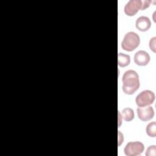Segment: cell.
I'll return each mask as SVG.
<instances>
[{
  "label": "cell",
  "instance_id": "cell-1",
  "mask_svg": "<svg viewBox=\"0 0 156 156\" xmlns=\"http://www.w3.org/2000/svg\"><path fill=\"white\" fill-rule=\"evenodd\" d=\"M122 91L125 94H133L140 87L139 76L134 70H127L124 72L122 78Z\"/></svg>",
  "mask_w": 156,
  "mask_h": 156
},
{
  "label": "cell",
  "instance_id": "cell-2",
  "mask_svg": "<svg viewBox=\"0 0 156 156\" xmlns=\"http://www.w3.org/2000/svg\"><path fill=\"white\" fill-rule=\"evenodd\" d=\"M140 43L139 35L134 32H129L124 35L121 42L122 48L126 51H132L135 50Z\"/></svg>",
  "mask_w": 156,
  "mask_h": 156
},
{
  "label": "cell",
  "instance_id": "cell-3",
  "mask_svg": "<svg viewBox=\"0 0 156 156\" xmlns=\"http://www.w3.org/2000/svg\"><path fill=\"white\" fill-rule=\"evenodd\" d=\"M155 94L153 91L146 90L140 93L135 98V102L138 107H144L152 104L155 100Z\"/></svg>",
  "mask_w": 156,
  "mask_h": 156
},
{
  "label": "cell",
  "instance_id": "cell-4",
  "mask_svg": "<svg viewBox=\"0 0 156 156\" xmlns=\"http://www.w3.org/2000/svg\"><path fill=\"white\" fill-rule=\"evenodd\" d=\"M144 150V144L140 141H130L126 145L124 152L127 156H135L143 153Z\"/></svg>",
  "mask_w": 156,
  "mask_h": 156
},
{
  "label": "cell",
  "instance_id": "cell-5",
  "mask_svg": "<svg viewBox=\"0 0 156 156\" xmlns=\"http://www.w3.org/2000/svg\"><path fill=\"white\" fill-rule=\"evenodd\" d=\"M139 10H143V0H130L124 6V12L127 16H134Z\"/></svg>",
  "mask_w": 156,
  "mask_h": 156
},
{
  "label": "cell",
  "instance_id": "cell-6",
  "mask_svg": "<svg viewBox=\"0 0 156 156\" xmlns=\"http://www.w3.org/2000/svg\"><path fill=\"white\" fill-rule=\"evenodd\" d=\"M139 119L143 121H147L153 118L154 110L151 106L139 107L136 109Z\"/></svg>",
  "mask_w": 156,
  "mask_h": 156
},
{
  "label": "cell",
  "instance_id": "cell-7",
  "mask_svg": "<svg viewBox=\"0 0 156 156\" xmlns=\"http://www.w3.org/2000/svg\"><path fill=\"white\" fill-rule=\"evenodd\" d=\"M134 62L139 66H146L150 61L149 54L145 51L140 50L134 55Z\"/></svg>",
  "mask_w": 156,
  "mask_h": 156
},
{
  "label": "cell",
  "instance_id": "cell-8",
  "mask_svg": "<svg viewBox=\"0 0 156 156\" xmlns=\"http://www.w3.org/2000/svg\"><path fill=\"white\" fill-rule=\"evenodd\" d=\"M151 20L146 16H141L138 17L135 21L136 28L142 32L147 31L151 27Z\"/></svg>",
  "mask_w": 156,
  "mask_h": 156
},
{
  "label": "cell",
  "instance_id": "cell-9",
  "mask_svg": "<svg viewBox=\"0 0 156 156\" xmlns=\"http://www.w3.org/2000/svg\"><path fill=\"white\" fill-rule=\"evenodd\" d=\"M130 57L128 54L119 52L118 55V64L121 67H125L129 65Z\"/></svg>",
  "mask_w": 156,
  "mask_h": 156
},
{
  "label": "cell",
  "instance_id": "cell-10",
  "mask_svg": "<svg viewBox=\"0 0 156 156\" xmlns=\"http://www.w3.org/2000/svg\"><path fill=\"white\" fill-rule=\"evenodd\" d=\"M121 115L126 121H130L134 118L133 110L129 107L124 108L122 111Z\"/></svg>",
  "mask_w": 156,
  "mask_h": 156
},
{
  "label": "cell",
  "instance_id": "cell-11",
  "mask_svg": "<svg viewBox=\"0 0 156 156\" xmlns=\"http://www.w3.org/2000/svg\"><path fill=\"white\" fill-rule=\"evenodd\" d=\"M146 133L151 137H155L156 136V122L152 121L149 123L146 128Z\"/></svg>",
  "mask_w": 156,
  "mask_h": 156
},
{
  "label": "cell",
  "instance_id": "cell-12",
  "mask_svg": "<svg viewBox=\"0 0 156 156\" xmlns=\"http://www.w3.org/2000/svg\"><path fill=\"white\" fill-rule=\"evenodd\" d=\"M145 154L147 156H155L156 146L155 145H152V146H149L146 150Z\"/></svg>",
  "mask_w": 156,
  "mask_h": 156
},
{
  "label": "cell",
  "instance_id": "cell-13",
  "mask_svg": "<svg viewBox=\"0 0 156 156\" xmlns=\"http://www.w3.org/2000/svg\"><path fill=\"white\" fill-rule=\"evenodd\" d=\"M156 41V37H154L152 38H151L149 41V48L150 49L154 52H155V42Z\"/></svg>",
  "mask_w": 156,
  "mask_h": 156
},
{
  "label": "cell",
  "instance_id": "cell-14",
  "mask_svg": "<svg viewBox=\"0 0 156 156\" xmlns=\"http://www.w3.org/2000/svg\"><path fill=\"white\" fill-rule=\"evenodd\" d=\"M123 140H124L123 134L120 131H118V146H119L122 143Z\"/></svg>",
  "mask_w": 156,
  "mask_h": 156
},
{
  "label": "cell",
  "instance_id": "cell-15",
  "mask_svg": "<svg viewBox=\"0 0 156 156\" xmlns=\"http://www.w3.org/2000/svg\"><path fill=\"white\" fill-rule=\"evenodd\" d=\"M118 122H119V123H118V127H119V126H120V125H121V124L122 123V121H121V118H122V115H121V114H120V112L119 111H118Z\"/></svg>",
  "mask_w": 156,
  "mask_h": 156
}]
</instances>
